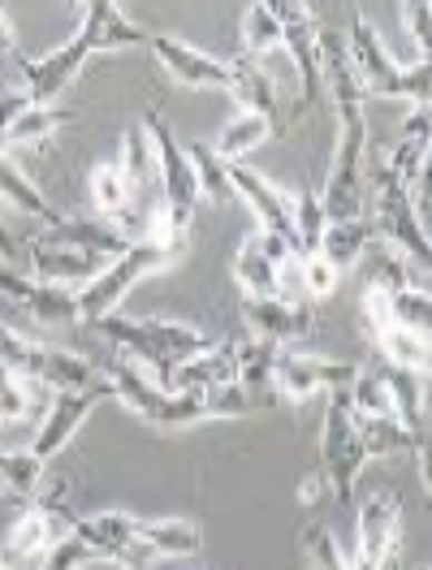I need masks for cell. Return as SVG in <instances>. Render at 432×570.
I'll list each match as a JSON object with an SVG mask.
<instances>
[{
    "label": "cell",
    "instance_id": "3957f363",
    "mask_svg": "<svg viewBox=\"0 0 432 570\" xmlns=\"http://www.w3.org/2000/svg\"><path fill=\"white\" fill-rule=\"evenodd\" d=\"M96 328L105 333L121 355L135 358L156 385H165L178 363H186V358L199 355V351H208L216 342L213 333H204L199 324L160 321V316H121V312L96 321Z\"/></svg>",
    "mask_w": 432,
    "mask_h": 570
},
{
    "label": "cell",
    "instance_id": "d590c367",
    "mask_svg": "<svg viewBox=\"0 0 432 570\" xmlns=\"http://www.w3.org/2000/svg\"><path fill=\"white\" fill-rule=\"evenodd\" d=\"M360 441L367 459H394V454L415 459V441L397 420H360Z\"/></svg>",
    "mask_w": 432,
    "mask_h": 570
},
{
    "label": "cell",
    "instance_id": "8d00e7d4",
    "mask_svg": "<svg viewBox=\"0 0 432 570\" xmlns=\"http://www.w3.org/2000/svg\"><path fill=\"white\" fill-rule=\"evenodd\" d=\"M39 393L43 390H39L36 381H27L22 372H13V367L0 363V424H18V420H27V415L36 411Z\"/></svg>",
    "mask_w": 432,
    "mask_h": 570
},
{
    "label": "cell",
    "instance_id": "5bb4252c",
    "mask_svg": "<svg viewBox=\"0 0 432 570\" xmlns=\"http://www.w3.org/2000/svg\"><path fill=\"white\" fill-rule=\"evenodd\" d=\"M151 57L165 66V73L178 87H195V91H234V61H220L216 52H204L195 43L178 36H151L147 39Z\"/></svg>",
    "mask_w": 432,
    "mask_h": 570
},
{
    "label": "cell",
    "instance_id": "f6af8a7d",
    "mask_svg": "<svg viewBox=\"0 0 432 570\" xmlns=\"http://www.w3.org/2000/svg\"><path fill=\"white\" fill-rule=\"evenodd\" d=\"M321 493H324V475H321V471H312V475L298 484V501H303V505H312Z\"/></svg>",
    "mask_w": 432,
    "mask_h": 570
},
{
    "label": "cell",
    "instance_id": "4316f807",
    "mask_svg": "<svg viewBox=\"0 0 432 570\" xmlns=\"http://www.w3.org/2000/svg\"><path fill=\"white\" fill-rule=\"evenodd\" d=\"M273 135H277V126H273L268 117L238 112V117H229V121H225V130L216 135L213 151L225 160V165H243V156H252L255 147H264Z\"/></svg>",
    "mask_w": 432,
    "mask_h": 570
},
{
    "label": "cell",
    "instance_id": "bcb514c9",
    "mask_svg": "<svg viewBox=\"0 0 432 570\" xmlns=\"http://www.w3.org/2000/svg\"><path fill=\"white\" fill-rule=\"evenodd\" d=\"M13 48H18V31H13V22H9V13L0 4V57H9Z\"/></svg>",
    "mask_w": 432,
    "mask_h": 570
},
{
    "label": "cell",
    "instance_id": "83f0119b",
    "mask_svg": "<svg viewBox=\"0 0 432 570\" xmlns=\"http://www.w3.org/2000/svg\"><path fill=\"white\" fill-rule=\"evenodd\" d=\"M360 264H363V282H367V289H381V294H390V298L402 294V289L424 285L411 277V259H402V255H397L394 247H385V243H381V247L372 243V247L363 250Z\"/></svg>",
    "mask_w": 432,
    "mask_h": 570
},
{
    "label": "cell",
    "instance_id": "ffe728a7",
    "mask_svg": "<svg viewBox=\"0 0 432 570\" xmlns=\"http://www.w3.org/2000/svg\"><path fill=\"white\" fill-rule=\"evenodd\" d=\"M0 294L22 303L36 321L43 324H73L78 321V294L73 289H57V285H39L27 273H18L13 264L0 259Z\"/></svg>",
    "mask_w": 432,
    "mask_h": 570
},
{
    "label": "cell",
    "instance_id": "7402d4cb",
    "mask_svg": "<svg viewBox=\"0 0 432 570\" xmlns=\"http://www.w3.org/2000/svg\"><path fill=\"white\" fill-rule=\"evenodd\" d=\"M0 199L13 204L27 220H36V225H43V229H52V225L66 220V216L48 204V195L39 190L36 181L27 178V169H18L9 156H0Z\"/></svg>",
    "mask_w": 432,
    "mask_h": 570
},
{
    "label": "cell",
    "instance_id": "8992f818",
    "mask_svg": "<svg viewBox=\"0 0 432 570\" xmlns=\"http://www.w3.org/2000/svg\"><path fill=\"white\" fill-rule=\"evenodd\" d=\"M178 259H186L181 250H165V247H156V243L135 238V247L121 250L117 259H108L105 273L91 285L78 289V321L96 324V321H105V316H112V312H121V303H126V294H130L135 285L147 282L151 273L174 268Z\"/></svg>",
    "mask_w": 432,
    "mask_h": 570
},
{
    "label": "cell",
    "instance_id": "f546056e",
    "mask_svg": "<svg viewBox=\"0 0 432 570\" xmlns=\"http://www.w3.org/2000/svg\"><path fill=\"white\" fill-rule=\"evenodd\" d=\"M282 48V22L273 13V0H255L243 13V61L259 66L264 57H273Z\"/></svg>",
    "mask_w": 432,
    "mask_h": 570
},
{
    "label": "cell",
    "instance_id": "74e56055",
    "mask_svg": "<svg viewBox=\"0 0 432 570\" xmlns=\"http://www.w3.org/2000/svg\"><path fill=\"white\" fill-rule=\"evenodd\" d=\"M282 346H268V342H243L238 346V385L252 393L259 402V393L268 390V376H273V358H277Z\"/></svg>",
    "mask_w": 432,
    "mask_h": 570
},
{
    "label": "cell",
    "instance_id": "9a60e30c",
    "mask_svg": "<svg viewBox=\"0 0 432 570\" xmlns=\"http://www.w3.org/2000/svg\"><path fill=\"white\" fill-rule=\"evenodd\" d=\"M294 250L277 238V234H264L252 229L238 250H234V285H238V298H277V277H282V264H286Z\"/></svg>",
    "mask_w": 432,
    "mask_h": 570
},
{
    "label": "cell",
    "instance_id": "ac0fdd59",
    "mask_svg": "<svg viewBox=\"0 0 432 570\" xmlns=\"http://www.w3.org/2000/svg\"><path fill=\"white\" fill-rule=\"evenodd\" d=\"M397 519H402V501L397 493L381 489L360 505V553L346 570H385L397 549Z\"/></svg>",
    "mask_w": 432,
    "mask_h": 570
},
{
    "label": "cell",
    "instance_id": "2e32d148",
    "mask_svg": "<svg viewBox=\"0 0 432 570\" xmlns=\"http://www.w3.org/2000/svg\"><path fill=\"white\" fill-rule=\"evenodd\" d=\"M105 397H108L105 381H100V385H91V390L52 393V397H48V415L39 420V432H36V441H31V454L43 459V463H48V459H57V454L70 445L73 432L87 424V415H91Z\"/></svg>",
    "mask_w": 432,
    "mask_h": 570
},
{
    "label": "cell",
    "instance_id": "e0dca14e",
    "mask_svg": "<svg viewBox=\"0 0 432 570\" xmlns=\"http://www.w3.org/2000/svg\"><path fill=\"white\" fill-rule=\"evenodd\" d=\"M229 186H234V199H243L252 208L259 229L277 234L298 255V234H294V220H289V190H282L277 181H268L264 174L247 169V165H229Z\"/></svg>",
    "mask_w": 432,
    "mask_h": 570
},
{
    "label": "cell",
    "instance_id": "277c9868",
    "mask_svg": "<svg viewBox=\"0 0 432 570\" xmlns=\"http://www.w3.org/2000/svg\"><path fill=\"white\" fill-rule=\"evenodd\" d=\"M346 57H351V70L360 78L363 100L376 96V100H411L415 108L429 105V61H411V66L394 61V52L385 48L367 9H355V18H351Z\"/></svg>",
    "mask_w": 432,
    "mask_h": 570
},
{
    "label": "cell",
    "instance_id": "4dcf8cb0",
    "mask_svg": "<svg viewBox=\"0 0 432 570\" xmlns=\"http://www.w3.org/2000/svg\"><path fill=\"white\" fill-rule=\"evenodd\" d=\"M376 174L397 181V186H406V190H415L420 181H429V139H406V135H402V139L381 156Z\"/></svg>",
    "mask_w": 432,
    "mask_h": 570
},
{
    "label": "cell",
    "instance_id": "d4e9b609",
    "mask_svg": "<svg viewBox=\"0 0 432 570\" xmlns=\"http://www.w3.org/2000/svg\"><path fill=\"white\" fill-rule=\"evenodd\" d=\"M43 459H36L31 450H0V498L9 505H31V498L43 484Z\"/></svg>",
    "mask_w": 432,
    "mask_h": 570
},
{
    "label": "cell",
    "instance_id": "ee69618b",
    "mask_svg": "<svg viewBox=\"0 0 432 570\" xmlns=\"http://www.w3.org/2000/svg\"><path fill=\"white\" fill-rule=\"evenodd\" d=\"M0 259H4V264H13V259H22V243L13 238V229L4 225V216H0Z\"/></svg>",
    "mask_w": 432,
    "mask_h": 570
},
{
    "label": "cell",
    "instance_id": "681fc988",
    "mask_svg": "<svg viewBox=\"0 0 432 570\" xmlns=\"http://www.w3.org/2000/svg\"><path fill=\"white\" fill-rule=\"evenodd\" d=\"M0 91H4V82H0Z\"/></svg>",
    "mask_w": 432,
    "mask_h": 570
},
{
    "label": "cell",
    "instance_id": "44dd1931",
    "mask_svg": "<svg viewBox=\"0 0 432 570\" xmlns=\"http://www.w3.org/2000/svg\"><path fill=\"white\" fill-rule=\"evenodd\" d=\"M225 385H238V346L229 342H213L208 351L190 355L165 381V390H225Z\"/></svg>",
    "mask_w": 432,
    "mask_h": 570
},
{
    "label": "cell",
    "instance_id": "30bf717a",
    "mask_svg": "<svg viewBox=\"0 0 432 570\" xmlns=\"http://www.w3.org/2000/svg\"><path fill=\"white\" fill-rule=\"evenodd\" d=\"M363 328H367V342L381 351V358L394 367V372H411V376H429L432 346L429 333H411L390 316V298L381 289H367L363 285Z\"/></svg>",
    "mask_w": 432,
    "mask_h": 570
},
{
    "label": "cell",
    "instance_id": "ba28073f",
    "mask_svg": "<svg viewBox=\"0 0 432 570\" xmlns=\"http://www.w3.org/2000/svg\"><path fill=\"white\" fill-rule=\"evenodd\" d=\"M355 363L346 358H328V355H312V351H277L273 358V376H268V390L277 393L289 406H307L316 393H337L355 381Z\"/></svg>",
    "mask_w": 432,
    "mask_h": 570
},
{
    "label": "cell",
    "instance_id": "7c38bea8",
    "mask_svg": "<svg viewBox=\"0 0 432 570\" xmlns=\"http://www.w3.org/2000/svg\"><path fill=\"white\" fill-rule=\"evenodd\" d=\"M27 277L39 285H57V289H82V285H91L100 273H105V255H96V250L87 247H73L66 238H57V234H36L27 247Z\"/></svg>",
    "mask_w": 432,
    "mask_h": 570
},
{
    "label": "cell",
    "instance_id": "484cf974",
    "mask_svg": "<svg viewBox=\"0 0 432 570\" xmlns=\"http://www.w3.org/2000/svg\"><path fill=\"white\" fill-rule=\"evenodd\" d=\"M139 540L151 558H190V553H199V523H190V519H139Z\"/></svg>",
    "mask_w": 432,
    "mask_h": 570
},
{
    "label": "cell",
    "instance_id": "6da1fadb",
    "mask_svg": "<svg viewBox=\"0 0 432 570\" xmlns=\"http://www.w3.org/2000/svg\"><path fill=\"white\" fill-rule=\"evenodd\" d=\"M100 381H105L108 397H117L126 411H135L156 432H186V428L204 424V420H238V415H252L255 406H259L243 385H225V390H165L126 355L108 358L105 367H100Z\"/></svg>",
    "mask_w": 432,
    "mask_h": 570
},
{
    "label": "cell",
    "instance_id": "8fae6325",
    "mask_svg": "<svg viewBox=\"0 0 432 570\" xmlns=\"http://www.w3.org/2000/svg\"><path fill=\"white\" fill-rule=\"evenodd\" d=\"M70 535L91 553V562H117L121 570H147L151 562V553L139 540V514H126V510L82 514Z\"/></svg>",
    "mask_w": 432,
    "mask_h": 570
},
{
    "label": "cell",
    "instance_id": "d6a6232c",
    "mask_svg": "<svg viewBox=\"0 0 432 570\" xmlns=\"http://www.w3.org/2000/svg\"><path fill=\"white\" fill-rule=\"evenodd\" d=\"M66 121H70V112H66V108L31 105L27 112H18L9 126H0V130H4V142H9V147H36V142L52 139Z\"/></svg>",
    "mask_w": 432,
    "mask_h": 570
},
{
    "label": "cell",
    "instance_id": "7a4b0ae2",
    "mask_svg": "<svg viewBox=\"0 0 432 570\" xmlns=\"http://www.w3.org/2000/svg\"><path fill=\"white\" fill-rule=\"evenodd\" d=\"M78 31H73L61 48L43 52V57H31L22 61V78H27V100L31 105H52L73 78L82 73V66L100 52H112V48H147V31L121 13V4L112 0H82L78 4Z\"/></svg>",
    "mask_w": 432,
    "mask_h": 570
},
{
    "label": "cell",
    "instance_id": "4fadbf2b",
    "mask_svg": "<svg viewBox=\"0 0 432 570\" xmlns=\"http://www.w3.org/2000/svg\"><path fill=\"white\" fill-rule=\"evenodd\" d=\"M273 13L282 22V48L289 52L294 70H298V112L321 100V27H316V9L298 4V0H273Z\"/></svg>",
    "mask_w": 432,
    "mask_h": 570
},
{
    "label": "cell",
    "instance_id": "1f68e13d",
    "mask_svg": "<svg viewBox=\"0 0 432 570\" xmlns=\"http://www.w3.org/2000/svg\"><path fill=\"white\" fill-rule=\"evenodd\" d=\"M186 160L195 169V181H199V199L204 204H229L234 199V186H229V165L213 151V142H190L186 147Z\"/></svg>",
    "mask_w": 432,
    "mask_h": 570
},
{
    "label": "cell",
    "instance_id": "60d3db41",
    "mask_svg": "<svg viewBox=\"0 0 432 570\" xmlns=\"http://www.w3.org/2000/svg\"><path fill=\"white\" fill-rule=\"evenodd\" d=\"M390 298V294H385ZM390 316H394L402 328H411V333H429V321H432V303H429V285H415V289H402L390 298Z\"/></svg>",
    "mask_w": 432,
    "mask_h": 570
},
{
    "label": "cell",
    "instance_id": "b9f144b4",
    "mask_svg": "<svg viewBox=\"0 0 432 570\" xmlns=\"http://www.w3.org/2000/svg\"><path fill=\"white\" fill-rule=\"evenodd\" d=\"M337 282H342V273L324 259V255H298V285H303V294L307 298H328L333 289H337Z\"/></svg>",
    "mask_w": 432,
    "mask_h": 570
},
{
    "label": "cell",
    "instance_id": "ab89813d",
    "mask_svg": "<svg viewBox=\"0 0 432 570\" xmlns=\"http://www.w3.org/2000/svg\"><path fill=\"white\" fill-rule=\"evenodd\" d=\"M112 160L121 165V174L130 178L135 190H144L147 181H151V151H147V139H144V130H139V126L121 135V147H117V156H112Z\"/></svg>",
    "mask_w": 432,
    "mask_h": 570
},
{
    "label": "cell",
    "instance_id": "f1b7e54d",
    "mask_svg": "<svg viewBox=\"0 0 432 570\" xmlns=\"http://www.w3.org/2000/svg\"><path fill=\"white\" fill-rule=\"evenodd\" d=\"M234 96H238V105L243 112H255V117H268L273 126H277V117H282V105H277V87H273V78L264 66H252V61H234Z\"/></svg>",
    "mask_w": 432,
    "mask_h": 570
},
{
    "label": "cell",
    "instance_id": "e575fe53",
    "mask_svg": "<svg viewBox=\"0 0 432 570\" xmlns=\"http://www.w3.org/2000/svg\"><path fill=\"white\" fill-rule=\"evenodd\" d=\"M289 220H294V234H298V255H312L321 243L328 216L321 208V190L303 186V190H289Z\"/></svg>",
    "mask_w": 432,
    "mask_h": 570
},
{
    "label": "cell",
    "instance_id": "836d02e7",
    "mask_svg": "<svg viewBox=\"0 0 432 570\" xmlns=\"http://www.w3.org/2000/svg\"><path fill=\"white\" fill-rule=\"evenodd\" d=\"M346 402L355 420H394V397L381 372H355V381L346 385Z\"/></svg>",
    "mask_w": 432,
    "mask_h": 570
},
{
    "label": "cell",
    "instance_id": "603a6c76",
    "mask_svg": "<svg viewBox=\"0 0 432 570\" xmlns=\"http://www.w3.org/2000/svg\"><path fill=\"white\" fill-rule=\"evenodd\" d=\"M372 220L367 216H351V220H328L321 234V243H316V255H324L337 273H346V268H355L363 259V250L372 247Z\"/></svg>",
    "mask_w": 432,
    "mask_h": 570
},
{
    "label": "cell",
    "instance_id": "f35d334b",
    "mask_svg": "<svg viewBox=\"0 0 432 570\" xmlns=\"http://www.w3.org/2000/svg\"><path fill=\"white\" fill-rule=\"evenodd\" d=\"M298 544H303V558L312 570H346V558L337 549V535L328 532L324 523H307L298 532Z\"/></svg>",
    "mask_w": 432,
    "mask_h": 570
},
{
    "label": "cell",
    "instance_id": "52a82bcc",
    "mask_svg": "<svg viewBox=\"0 0 432 570\" xmlns=\"http://www.w3.org/2000/svg\"><path fill=\"white\" fill-rule=\"evenodd\" d=\"M363 466H367V454H363L360 420L346 402V390L328 393V406H324L321 420V466L316 471L324 475V489L337 498V505L355 501Z\"/></svg>",
    "mask_w": 432,
    "mask_h": 570
},
{
    "label": "cell",
    "instance_id": "9c48e42d",
    "mask_svg": "<svg viewBox=\"0 0 432 570\" xmlns=\"http://www.w3.org/2000/svg\"><path fill=\"white\" fill-rule=\"evenodd\" d=\"M372 220H376L372 229L385 234V247H394L402 259H411V264H420V268L432 259L429 225L420 220L406 186L372 174Z\"/></svg>",
    "mask_w": 432,
    "mask_h": 570
},
{
    "label": "cell",
    "instance_id": "cb8c5ba5",
    "mask_svg": "<svg viewBox=\"0 0 432 570\" xmlns=\"http://www.w3.org/2000/svg\"><path fill=\"white\" fill-rule=\"evenodd\" d=\"M135 199H139V190L130 186V178L121 174L117 160H100V165L91 169V204H96V216H100V220L130 225L126 216L135 213Z\"/></svg>",
    "mask_w": 432,
    "mask_h": 570
},
{
    "label": "cell",
    "instance_id": "7dc6e473",
    "mask_svg": "<svg viewBox=\"0 0 432 570\" xmlns=\"http://www.w3.org/2000/svg\"><path fill=\"white\" fill-rule=\"evenodd\" d=\"M0 570H9V567H4V562H0Z\"/></svg>",
    "mask_w": 432,
    "mask_h": 570
},
{
    "label": "cell",
    "instance_id": "d6986e66",
    "mask_svg": "<svg viewBox=\"0 0 432 570\" xmlns=\"http://www.w3.org/2000/svg\"><path fill=\"white\" fill-rule=\"evenodd\" d=\"M238 312L252 328L255 342L282 346L307 337L316 328V307L312 303H289V298H238Z\"/></svg>",
    "mask_w": 432,
    "mask_h": 570
},
{
    "label": "cell",
    "instance_id": "c3c4849f",
    "mask_svg": "<svg viewBox=\"0 0 432 570\" xmlns=\"http://www.w3.org/2000/svg\"><path fill=\"white\" fill-rule=\"evenodd\" d=\"M415 570H429V567H415Z\"/></svg>",
    "mask_w": 432,
    "mask_h": 570
},
{
    "label": "cell",
    "instance_id": "5b68a950",
    "mask_svg": "<svg viewBox=\"0 0 432 570\" xmlns=\"http://www.w3.org/2000/svg\"><path fill=\"white\" fill-rule=\"evenodd\" d=\"M147 139V151H151V178L160 181V204L165 213L174 216L181 234H190L195 225V213H199V181H195V169L186 160V147L178 142V135L169 130V121L160 117V108H147L144 121H139Z\"/></svg>",
    "mask_w": 432,
    "mask_h": 570
},
{
    "label": "cell",
    "instance_id": "7bdbcfd3",
    "mask_svg": "<svg viewBox=\"0 0 432 570\" xmlns=\"http://www.w3.org/2000/svg\"><path fill=\"white\" fill-rule=\"evenodd\" d=\"M429 0H415V4H402V31H411L415 43V61H429Z\"/></svg>",
    "mask_w": 432,
    "mask_h": 570
}]
</instances>
